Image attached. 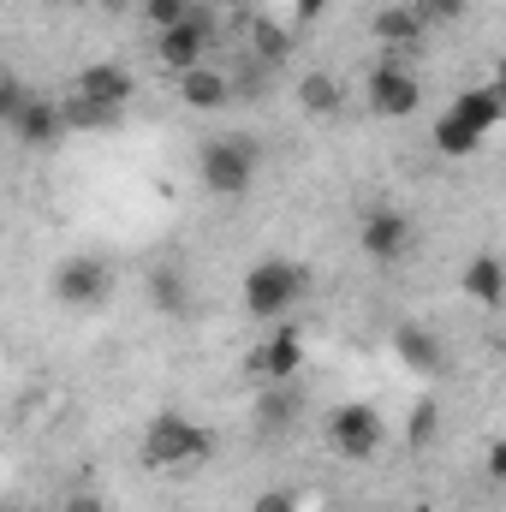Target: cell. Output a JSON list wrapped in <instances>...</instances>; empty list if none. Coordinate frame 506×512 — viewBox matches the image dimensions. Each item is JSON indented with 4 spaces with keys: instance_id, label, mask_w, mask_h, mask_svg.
<instances>
[{
    "instance_id": "3957f363",
    "label": "cell",
    "mask_w": 506,
    "mask_h": 512,
    "mask_svg": "<svg viewBox=\"0 0 506 512\" xmlns=\"http://www.w3.org/2000/svg\"><path fill=\"white\" fill-rule=\"evenodd\" d=\"M310 286V274L286 256H268L245 274V310L251 316H286V304H298V292Z\"/></svg>"
},
{
    "instance_id": "277c9868",
    "label": "cell",
    "mask_w": 506,
    "mask_h": 512,
    "mask_svg": "<svg viewBox=\"0 0 506 512\" xmlns=\"http://www.w3.org/2000/svg\"><path fill=\"white\" fill-rule=\"evenodd\" d=\"M328 441H334V453H340V459L364 465V459H376V453H381V441H387V423H381L376 405L352 399V405H340V411L328 417Z\"/></svg>"
},
{
    "instance_id": "ba28073f",
    "label": "cell",
    "mask_w": 506,
    "mask_h": 512,
    "mask_svg": "<svg viewBox=\"0 0 506 512\" xmlns=\"http://www.w3.org/2000/svg\"><path fill=\"white\" fill-rule=\"evenodd\" d=\"M364 251L376 256V262H405V251H411V221L399 209H370L364 215Z\"/></svg>"
},
{
    "instance_id": "f1b7e54d",
    "label": "cell",
    "mask_w": 506,
    "mask_h": 512,
    "mask_svg": "<svg viewBox=\"0 0 506 512\" xmlns=\"http://www.w3.org/2000/svg\"><path fill=\"white\" fill-rule=\"evenodd\" d=\"M66 512H108V507H102V495H84L78 489V495H66Z\"/></svg>"
},
{
    "instance_id": "1f68e13d",
    "label": "cell",
    "mask_w": 506,
    "mask_h": 512,
    "mask_svg": "<svg viewBox=\"0 0 506 512\" xmlns=\"http://www.w3.org/2000/svg\"><path fill=\"white\" fill-rule=\"evenodd\" d=\"M96 6H102V12H114V18H120V12H131V0H96Z\"/></svg>"
},
{
    "instance_id": "4316f807",
    "label": "cell",
    "mask_w": 506,
    "mask_h": 512,
    "mask_svg": "<svg viewBox=\"0 0 506 512\" xmlns=\"http://www.w3.org/2000/svg\"><path fill=\"white\" fill-rule=\"evenodd\" d=\"M268 72H274V66L251 60V66H245V72L233 78V96H262V90H268Z\"/></svg>"
},
{
    "instance_id": "83f0119b",
    "label": "cell",
    "mask_w": 506,
    "mask_h": 512,
    "mask_svg": "<svg viewBox=\"0 0 506 512\" xmlns=\"http://www.w3.org/2000/svg\"><path fill=\"white\" fill-rule=\"evenodd\" d=\"M251 512H298V495L292 489H262Z\"/></svg>"
},
{
    "instance_id": "f546056e",
    "label": "cell",
    "mask_w": 506,
    "mask_h": 512,
    "mask_svg": "<svg viewBox=\"0 0 506 512\" xmlns=\"http://www.w3.org/2000/svg\"><path fill=\"white\" fill-rule=\"evenodd\" d=\"M489 477H495V483H506V441H495V447H489Z\"/></svg>"
},
{
    "instance_id": "9a60e30c",
    "label": "cell",
    "mask_w": 506,
    "mask_h": 512,
    "mask_svg": "<svg viewBox=\"0 0 506 512\" xmlns=\"http://www.w3.org/2000/svg\"><path fill=\"white\" fill-rule=\"evenodd\" d=\"M298 411H304V393H298L292 382H274L262 399H256V429L280 435V429H292V423H298Z\"/></svg>"
},
{
    "instance_id": "7402d4cb",
    "label": "cell",
    "mask_w": 506,
    "mask_h": 512,
    "mask_svg": "<svg viewBox=\"0 0 506 512\" xmlns=\"http://www.w3.org/2000/svg\"><path fill=\"white\" fill-rule=\"evenodd\" d=\"M251 48H256L262 66H280V60L292 54V36H286L274 18H251Z\"/></svg>"
},
{
    "instance_id": "44dd1931",
    "label": "cell",
    "mask_w": 506,
    "mask_h": 512,
    "mask_svg": "<svg viewBox=\"0 0 506 512\" xmlns=\"http://www.w3.org/2000/svg\"><path fill=\"white\" fill-rule=\"evenodd\" d=\"M453 114H459V120H471L477 131H495L506 120V96H501V90H465V96L453 102Z\"/></svg>"
},
{
    "instance_id": "4fadbf2b",
    "label": "cell",
    "mask_w": 506,
    "mask_h": 512,
    "mask_svg": "<svg viewBox=\"0 0 506 512\" xmlns=\"http://www.w3.org/2000/svg\"><path fill=\"white\" fill-rule=\"evenodd\" d=\"M179 102L185 108H227L233 102V78H221L215 66H191L179 78Z\"/></svg>"
},
{
    "instance_id": "e0dca14e",
    "label": "cell",
    "mask_w": 506,
    "mask_h": 512,
    "mask_svg": "<svg viewBox=\"0 0 506 512\" xmlns=\"http://www.w3.org/2000/svg\"><path fill=\"white\" fill-rule=\"evenodd\" d=\"M298 108H304L310 120H334V114L346 108L340 78H328V72H304V78H298Z\"/></svg>"
},
{
    "instance_id": "7c38bea8",
    "label": "cell",
    "mask_w": 506,
    "mask_h": 512,
    "mask_svg": "<svg viewBox=\"0 0 506 512\" xmlns=\"http://www.w3.org/2000/svg\"><path fill=\"white\" fill-rule=\"evenodd\" d=\"M78 90L96 96V102H108V108H126L131 102V72L126 66H114V60H96V66L78 72Z\"/></svg>"
},
{
    "instance_id": "52a82bcc",
    "label": "cell",
    "mask_w": 506,
    "mask_h": 512,
    "mask_svg": "<svg viewBox=\"0 0 506 512\" xmlns=\"http://www.w3.org/2000/svg\"><path fill=\"white\" fill-rule=\"evenodd\" d=\"M108 262L102 256H66L60 262V274H54V298L60 304H72V310H96V304H108Z\"/></svg>"
},
{
    "instance_id": "2e32d148",
    "label": "cell",
    "mask_w": 506,
    "mask_h": 512,
    "mask_svg": "<svg viewBox=\"0 0 506 512\" xmlns=\"http://www.w3.org/2000/svg\"><path fill=\"white\" fill-rule=\"evenodd\" d=\"M370 30H376L387 48H417V42H423V30H429V18H423L417 6H381Z\"/></svg>"
},
{
    "instance_id": "8992f818",
    "label": "cell",
    "mask_w": 506,
    "mask_h": 512,
    "mask_svg": "<svg viewBox=\"0 0 506 512\" xmlns=\"http://www.w3.org/2000/svg\"><path fill=\"white\" fill-rule=\"evenodd\" d=\"M364 96H370V114L381 120H405V114H417V102H423V84L399 66V60H381L370 66V84H364Z\"/></svg>"
},
{
    "instance_id": "9c48e42d",
    "label": "cell",
    "mask_w": 506,
    "mask_h": 512,
    "mask_svg": "<svg viewBox=\"0 0 506 512\" xmlns=\"http://www.w3.org/2000/svg\"><path fill=\"white\" fill-rule=\"evenodd\" d=\"M393 352H399V364L417 370V376H441V364H447V358H441V340H435L423 322H399V328H393Z\"/></svg>"
},
{
    "instance_id": "603a6c76",
    "label": "cell",
    "mask_w": 506,
    "mask_h": 512,
    "mask_svg": "<svg viewBox=\"0 0 506 512\" xmlns=\"http://www.w3.org/2000/svg\"><path fill=\"white\" fill-rule=\"evenodd\" d=\"M435 429H441V405L435 399H417L411 405V423H405V447H429Z\"/></svg>"
},
{
    "instance_id": "30bf717a",
    "label": "cell",
    "mask_w": 506,
    "mask_h": 512,
    "mask_svg": "<svg viewBox=\"0 0 506 512\" xmlns=\"http://www.w3.org/2000/svg\"><path fill=\"white\" fill-rule=\"evenodd\" d=\"M298 364H304V340H298V328H280L262 352L251 358V370H262L268 382H292L298 376Z\"/></svg>"
},
{
    "instance_id": "ac0fdd59",
    "label": "cell",
    "mask_w": 506,
    "mask_h": 512,
    "mask_svg": "<svg viewBox=\"0 0 506 512\" xmlns=\"http://www.w3.org/2000/svg\"><path fill=\"white\" fill-rule=\"evenodd\" d=\"M149 304H155L161 316H185V310H191V280H185V268H173V262L149 268Z\"/></svg>"
},
{
    "instance_id": "d4e9b609",
    "label": "cell",
    "mask_w": 506,
    "mask_h": 512,
    "mask_svg": "<svg viewBox=\"0 0 506 512\" xmlns=\"http://www.w3.org/2000/svg\"><path fill=\"white\" fill-rule=\"evenodd\" d=\"M24 114H30V90H24L18 78H6V84H0V120H6V126H18Z\"/></svg>"
},
{
    "instance_id": "d6986e66",
    "label": "cell",
    "mask_w": 506,
    "mask_h": 512,
    "mask_svg": "<svg viewBox=\"0 0 506 512\" xmlns=\"http://www.w3.org/2000/svg\"><path fill=\"white\" fill-rule=\"evenodd\" d=\"M60 114H66V126H72V131H108V126H120V108H108V102H96V96H84V90H72V96L60 102Z\"/></svg>"
},
{
    "instance_id": "484cf974",
    "label": "cell",
    "mask_w": 506,
    "mask_h": 512,
    "mask_svg": "<svg viewBox=\"0 0 506 512\" xmlns=\"http://www.w3.org/2000/svg\"><path fill=\"white\" fill-rule=\"evenodd\" d=\"M465 6H471V0H417V12H423L429 24H459Z\"/></svg>"
},
{
    "instance_id": "6da1fadb",
    "label": "cell",
    "mask_w": 506,
    "mask_h": 512,
    "mask_svg": "<svg viewBox=\"0 0 506 512\" xmlns=\"http://www.w3.org/2000/svg\"><path fill=\"white\" fill-rule=\"evenodd\" d=\"M197 173H203V185L215 197H245L251 173H256V143L251 137H215V143H203Z\"/></svg>"
},
{
    "instance_id": "5bb4252c",
    "label": "cell",
    "mask_w": 506,
    "mask_h": 512,
    "mask_svg": "<svg viewBox=\"0 0 506 512\" xmlns=\"http://www.w3.org/2000/svg\"><path fill=\"white\" fill-rule=\"evenodd\" d=\"M465 292L483 304V310H501L506 304V268H501V256H471L465 262Z\"/></svg>"
},
{
    "instance_id": "cb8c5ba5",
    "label": "cell",
    "mask_w": 506,
    "mask_h": 512,
    "mask_svg": "<svg viewBox=\"0 0 506 512\" xmlns=\"http://www.w3.org/2000/svg\"><path fill=\"white\" fill-rule=\"evenodd\" d=\"M137 12H143V24L161 36V30H173V24H185V18H191V0H143Z\"/></svg>"
},
{
    "instance_id": "d6a6232c",
    "label": "cell",
    "mask_w": 506,
    "mask_h": 512,
    "mask_svg": "<svg viewBox=\"0 0 506 512\" xmlns=\"http://www.w3.org/2000/svg\"><path fill=\"white\" fill-rule=\"evenodd\" d=\"M495 90L506 96V54H501V66H495Z\"/></svg>"
},
{
    "instance_id": "5b68a950",
    "label": "cell",
    "mask_w": 506,
    "mask_h": 512,
    "mask_svg": "<svg viewBox=\"0 0 506 512\" xmlns=\"http://www.w3.org/2000/svg\"><path fill=\"white\" fill-rule=\"evenodd\" d=\"M209 36H215L209 6H191V18H185V24H173V30H161V36H155V54H161V66H167L173 78H185L191 66H203Z\"/></svg>"
},
{
    "instance_id": "ffe728a7",
    "label": "cell",
    "mask_w": 506,
    "mask_h": 512,
    "mask_svg": "<svg viewBox=\"0 0 506 512\" xmlns=\"http://www.w3.org/2000/svg\"><path fill=\"white\" fill-rule=\"evenodd\" d=\"M429 137H435V149H441V155H453V161L477 155V143H483V131L471 126V120H459L453 108H447V114L435 120V131H429Z\"/></svg>"
},
{
    "instance_id": "836d02e7",
    "label": "cell",
    "mask_w": 506,
    "mask_h": 512,
    "mask_svg": "<svg viewBox=\"0 0 506 512\" xmlns=\"http://www.w3.org/2000/svg\"><path fill=\"white\" fill-rule=\"evenodd\" d=\"M6 512H18V507H6Z\"/></svg>"
},
{
    "instance_id": "8fae6325",
    "label": "cell",
    "mask_w": 506,
    "mask_h": 512,
    "mask_svg": "<svg viewBox=\"0 0 506 512\" xmlns=\"http://www.w3.org/2000/svg\"><path fill=\"white\" fill-rule=\"evenodd\" d=\"M66 131H72V126H66L60 102H30V114L12 126V137H18V143H30V149H54Z\"/></svg>"
},
{
    "instance_id": "7a4b0ae2",
    "label": "cell",
    "mask_w": 506,
    "mask_h": 512,
    "mask_svg": "<svg viewBox=\"0 0 506 512\" xmlns=\"http://www.w3.org/2000/svg\"><path fill=\"white\" fill-rule=\"evenodd\" d=\"M209 453V429L179 417V411H161L149 429H143V465L167 471V465H185V459H203Z\"/></svg>"
},
{
    "instance_id": "4dcf8cb0",
    "label": "cell",
    "mask_w": 506,
    "mask_h": 512,
    "mask_svg": "<svg viewBox=\"0 0 506 512\" xmlns=\"http://www.w3.org/2000/svg\"><path fill=\"white\" fill-rule=\"evenodd\" d=\"M322 6H334V0H298V18H316Z\"/></svg>"
},
{
    "instance_id": "e575fe53",
    "label": "cell",
    "mask_w": 506,
    "mask_h": 512,
    "mask_svg": "<svg viewBox=\"0 0 506 512\" xmlns=\"http://www.w3.org/2000/svg\"><path fill=\"white\" fill-rule=\"evenodd\" d=\"M381 512H387V507H381Z\"/></svg>"
}]
</instances>
